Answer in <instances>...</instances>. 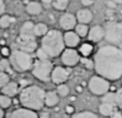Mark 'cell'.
I'll use <instances>...</instances> for the list:
<instances>
[{
	"mask_svg": "<svg viewBox=\"0 0 122 118\" xmlns=\"http://www.w3.org/2000/svg\"><path fill=\"white\" fill-rule=\"evenodd\" d=\"M102 103H107L116 106V95L115 92L108 91L103 95H102Z\"/></svg>",
	"mask_w": 122,
	"mask_h": 118,
	"instance_id": "21",
	"label": "cell"
},
{
	"mask_svg": "<svg viewBox=\"0 0 122 118\" xmlns=\"http://www.w3.org/2000/svg\"><path fill=\"white\" fill-rule=\"evenodd\" d=\"M10 68L11 64L7 59H2L0 61V71L7 73V71H10Z\"/></svg>",
	"mask_w": 122,
	"mask_h": 118,
	"instance_id": "33",
	"label": "cell"
},
{
	"mask_svg": "<svg viewBox=\"0 0 122 118\" xmlns=\"http://www.w3.org/2000/svg\"><path fill=\"white\" fill-rule=\"evenodd\" d=\"M110 87V81L98 74L92 76L88 82V88L90 91L95 95H103L109 91Z\"/></svg>",
	"mask_w": 122,
	"mask_h": 118,
	"instance_id": "7",
	"label": "cell"
},
{
	"mask_svg": "<svg viewBox=\"0 0 122 118\" xmlns=\"http://www.w3.org/2000/svg\"><path fill=\"white\" fill-rule=\"evenodd\" d=\"M112 1L117 4H122V0H112Z\"/></svg>",
	"mask_w": 122,
	"mask_h": 118,
	"instance_id": "44",
	"label": "cell"
},
{
	"mask_svg": "<svg viewBox=\"0 0 122 118\" xmlns=\"http://www.w3.org/2000/svg\"><path fill=\"white\" fill-rule=\"evenodd\" d=\"M115 107L112 104L107 103H101L99 107V111L100 114L103 117H111L115 112Z\"/></svg>",
	"mask_w": 122,
	"mask_h": 118,
	"instance_id": "18",
	"label": "cell"
},
{
	"mask_svg": "<svg viewBox=\"0 0 122 118\" xmlns=\"http://www.w3.org/2000/svg\"><path fill=\"white\" fill-rule=\"evenodd\" d=\"M104 29V38L110 45L120 44L122 41L121 24L114 21H109L106 23Z\"/></svg>",
	"mask_w": 122,
	"mask_h": 118,
	"instance_id": "6",
	"label": "cell"
},
{
	"mask_svg": "<svg viewBox=\"0 0 122 118\" xmlns=\"http://www.w3.org/2000/svg\"><path fill=\"white\" fill-rule=\"evenodd\" d=\"M11 104V97L5 95H0V108L1 109H7Z\"/></svg>",
	"mask_w": 122,
	"mask_h": 118,
	"instance_id": "28",
	"label": "cell"
},
{
	"mask_svg": "<svg viewBox=\"0 0 122 118\" xmlns=\"http://www.w3.org/2000/svg\"><path fill=\"white\" fill-rule=\"evenodd\" d=\"M64 41L65 46L74 49L80 44L81 37L74 31H67L64 34Z\"/></svg>",
	"mask_w": 122,
	"mask_h": 118,
	"instance_id": "13",
	"label": "cell"
},
{
	"mask_svg": "<svg viewBox=\"0 0 122 118\" xmlns=\"http://www.w3.org/2000/svg\"><path fill=\"white\" fill-rule=\"evenodd\" d=\"M81 3L85 7H89L94 3V0H81Z\"/></svg>",
	"mask_w": 122,
	"mask_h": 118,
	"instance_id": "37",
	"label": "cell"
},
{
	"mask_svg": "<svg viewBox=\"0 0 122 118\" xmlns=\"http://www.w3.org/2000/svg\"><path fill=\"white\" fill-rule=\"evenodd\" d=\"M94 15L93 12L88 8H83L77 11L76 15V19L79 23H82V24H86L90 23L93 20Z\"/></svg>",
	"mask_w": 122,
	"mask_h": 118,
	"instance_id": "14",
	"label": "cell"
},
{
	"mask_svg": "<svg viewBox=\"0 0 122 118\" xmlns=\"http://www.w3.org/2000/svg\"><path fill=\"white\" fill-rule=\"evenodd\" d=\"M60 102V97L56 91H48L45 95V104L48 107H54Z\"/></svg>",
	"mask_w": 122,
	"mask_h": 118,
	"instance_id": "16",
	"label": "cell"
},
{
	"mask_svg": "<svg viewBox=\"0 0 122 118\" xmlns=\"http://www.w3.org/2000/svg\"><path fill=\"white\" fill-rule=\"evenodd\" d=\"M75 32L80 37H85L88 35V32H89V27L86 24L77 23L75 27Z\"/></svg>",
	"mask_w": 122,
	"mask_h": 118,
	"instance_id": "22",
	"label": "cell"
},
{
	"mask_svg": "<svg viewBox=\"0 0 122 118\" xmlns=\"http://www.w3.org/2000/svg\"><path fill=\"white\" fill-rule=\"evenodd\" d=\"M46 92L38 86L25 87L20 94V101L25 109L33 111L40 110L45 104Z\"/></svg>",
	"mask_w": 122,
	"mask_h": 118,
	"instance_id": "2",
	"label": "cell"
},
{
	"mask_svg": "<svg viewBox=\"0 0 122 118\" xmlns=\"http://www.w3.org/2000/svg\"><path fill=\"white\" fill-rule=\"evenodd\" d=\"M16 42L20 48V50L25 51V52L30 53L37 49V41L35 40V35L20 34Z\"/></svg>",
	"mask_w": 122,
	"mask_h": 118,
	"instance_id": "8",
	"label": "cell"
},
{
	"mask_svg": "<svg viewBox=\"0 0 122 118\" xmlns=\"http://www.w3.org/2000/svg\"><path fill=\"white\" fill-rule=\"evenodd\" d=\"M37 57L39 60H44V59H49L48 55L46 54V53L42 50V48L38 49L37 50Z\"/></svg>",
	"mask_w": 122,
	"mask_h": 118,
	"instance_id": "34",
	"label": "cell"
},
{
	"mask_svg": "<svg viewBox=\"0 0 122 118\" xmlns=\"http://www.w3.org/2000/svg\"><path fill=\"white\" fill-rule=\"evenodd\" d=\"M70 92V89L68 87V86L65 83H62L60 84L57 86V92L59 96H61V97H66L67 95H68Z\"/></svg>",
	"mask_w": 122,
	"mask_h": 118,
	"instance_id": "27",
	"label": "cell"
},
{
	"mask_svg": "<svg viewBox=\"0 0 122 118\" xmlns=\"http://www.w3.org/2000/svg\"><path fill=\"white\" fill-rule=\"evenodd\" d=\"M10 82V77L7 73L0 71V88H3Z\"/></svg>",
	"mask_w": 122,
	"mask_h": 118,
	"instance_id": "30",
	"label": "cell"
},
{
	"mask_svg": "<svg viewBox=\"0 0 122 118\" xmlns=\"http://www.w3.org/2000/svg\"><path fill=\"white\" fill-rule=\"evenodd\" d=\"M116 95V106L122 110V87L119 88L115 92Z\"/></svg>",
	"mask_w": 122,
	"mask_h": 118,
	"instance_id": "31",
	"label": "cell"
},
{
	"mask_svg": "<svg viewBox=\"0 0 122 118\" xmlns=\"http://www.w3.org/2000/svg\"><path fill=\"white\" fill-rule=\"evenodd\" d=\"M80 54L75 49L68 48L61 54V61L65 66L72 67L77 65L80 62Z\"/></svg>",
	"mask_w": 122,
	"mask_h": 118,
	"instance_id": "9",
	"label": "cell"
},
{
	"mask_svg": "<svg viewBox=\"0 0 122 118\" xmlns=\"http://www.w3.org/2000/svg\"><path fill=\"white\" fill-rule=\"evenodd\" d=\"M33 27H34V24L30 21H27V22L24 23V24L20 28V34L34 35Z\"/></svg>",
	"mask_w": 122,
	"mask_h": 118,
	"instance_id": "25",
	"label": "cell"
},
{
	"mask_svg": "<svg viewBox=\"0 0 122 118\" xmlns=\"http://www.w3.org/2000/svg\"><path fill=\"white\" fill-rule=\"evenodd\" d=\"M117 3H114L112 0H109V1L107 2V7H108V9H111V10H113L117 7Z\"/></svg>",
	"mask_w": 122,
	"mask_h": 118,
	"instance_id": "35",
	"label": "cell"
},
{
	"mask_svg": "<svg viewBox=\"0 0 122 118\" xmlns=\"http://www.w3.org/2000/svg\"><path fill=\"white\" fill-rule=\"evenodd\" d=\"M11 23V18L8 15H3L0 17V27L3 28H7Z\"/></svg>",
	"mask_w": 122,
	"mask_h": 118,
	"instance_id": "29",
	"label": "cell"
},
{
	"mask_svg": "<svg viewBox=\"0 0 122 118\" xmlns=\"http://www.w3.org/2000/svg\"><path fill=\"white\" fill-rule=\"evenodd\" d=\"M66 113H72L74 112V109H73V107H72V106H70V105H68V106H67L66 107Z\"/></svg>",
	"mask_w": 122,
	"mask_h": 118,
	"instance_id": "39",
	"label": "cell"
},
{
	"mask_svg": "<svg viewBox=\"0 0 122 118\" xmlns=\"http://www.w3.org/2000/svg\"><path fill=\"white\" fill-rule=\"evenodd\" d=\"M94 69L98 75L108 81H117L122 76V50L117 45H105L94 56Z\"/></svg>",
	"mask_w": 122,
	"mask_h": 118,
	"instance_id": "1",
	"label": "cell"
},
{
	"mask_svg": "<svg viewBox=\"0 0 122 118\" xmlns=\"http://www.w3.org/2000/svg\"><path fill=\"white\" fill-rule=\"evenodd\" d=\"M2 92L3 93V95L12 97L18 92V85L15 82H9L7 85L2 88Z\"/></svg>",
	"mask_w": 122,
	"mask_h": 118,
	"instance_id": "17",
	"label": "cell"
},
{
	"mask_svg": "<svg viewBox=\"0 0 122 118\" xmlns=\"http://www.w3.org/2000/svg\"><path fill=\"white\" fill-rule=\"evenodd\" d=\"M72 118H99L97 114L90 111H82L72 115Z\"/></svg>",
	"mask_w": 122,
	"mask_h": 118,
	"instance_id": "26",
	"label": "cell"
},
{
	"mask_svg": "<svg viewBox=\"0 0 122 118\" xmlns=\"http://www.w3.org/2000/svg\"><path fill=\"white\" fill-rule=\"evenodd\" d=\"M10 64L16 71L25 72L33 66L32 56L20 50H14L10 55Z\"/></svg>",
	"mask_w": 122,
	"mask_h": 118,
	"instance_id": "4",
	"label": "cell"
},
{
	"mask_svg": "<svg viewBox=\"0 0 122 118\" xmlns=\"http://www.w3.org/2000/svg\"><path fill=\"white\" fill-rule=\"evenodd\" d=\"M88 40L93 43L100 42L104 38L103 27L100 25H94L89 30L88 32Z\"/></svg>",
	"mask_w": 122,
	"mask_h": 118,
	"instance_id": "12",
	"label": "cell"
},
{
	"mask_svg": "<svg viewBox=\"0 0 122 118\" xmlns=\"http://www.w3.org/2000/svg\"><path fill=\"white\" fill-rule=\"evenodd\" d=\"M111 118H122V113L119 111H115L111 116Z\"/></svg>",
	"mask_w": 122,
	"mask_h": 118,
	"instance_id": "38",
	"label": "cell"
},
{
	"mask_svg": "<svg viewBox=\"0 0 122 118\" xmlns=\"http://www.w3.org/2000/svg\"><path fill=\"white\" fill-rule=\"evenodd\" d=\"M40 118H50V116H49V114L47 113H43L41 115Z\"/></svg>",
	"mask_w": 122,
	"mask_h": 118,
	"instance_id": "41",
	"label": "cell"
},
{
	"mask_svg": "<svg viewBox=\"0 0 122 118\" xmlns=\"http://www.w3.org/2000/svg\"><path fill=\"white\" fill-rule=\"evenodd\" d=\"M26 11L30 15H39L42 11V7L38 2H30L26 6Z\"/></svg>",
	"mask_w": 122,
	"mask_h": 118,
	"instance_id": "19",
	"label": "cell"
},
{
	"mask_svg": "<svg viewBox=\"0 0 122 118\" xmlns=\"http://www.w3.org/2000/svg\"><path fill=\"white\" fill-rule=\"evenodd\" d=\"M60 27L65 31H72L77 24L76 16L71 13H65L61 15L60 19Z\"/></svg>",
	"mask_w": 122,
	"mask_h": 118,
	"instance_id": "11",
	"label": "cell"
},
{
	"mask_svg": "<svg viewBox=\"0 0 122 118\" xmlns=\"http://www.w3.org/2000/svg\"><path fill=\"white\" fill-rule=\"evenodd\" d=\"M70 76V73L67 69L62 67V66H56L53 68L51 74V79L56 84H62L64 83L68 79Z\"/></svg>",
	"mask_w": 122,
	"mask_h": 118,
	"instance_id": "10",
	"label": "cell"
},
{
	"mask_svg": "<svg viewBox=\"0 0 122 118\" xmlns=\"http://www.w3.org/2000/svg\"><path fill=\"white\" fill-rule=\"evenodd\" d=\"M4 11H5V5L4 3H3V4L0 5V15H3L4 13Z\"/></svg>",
	"mask_w": 122,
	"mask_h": 118,
	"instance_id": "40",
	"label": "cell"
},
{
	"mask_svg": "<svg viewBox=\"0 0 122 118\" xmlns=\"http://www.w3.org/2000/svg\"><path fill=\"white\" fill-rule=\"evenodd\" d=\"M3 0H0V5L3 4Z\"/></svg>",
	"mask_w": 122,
	"mask_h": 118,
	"instance_id": "45",
	"label": "cell"
},
{
	"mask_svg": "<svg viewBox=\"0 0 122 118\" xmlns=\"http://www.w3.org/2000/svg\"><path fill=\"white\" fill-rule=\"evenodd\" d=\"M47 32H48V27H47V26L45 23H37L36 25H34L33 32H34L35 36H43L46 34Z\"/></svg>",
	"mask_w": 122,
	"mask_h": 118,
	"instance_id": "20",
	"label": "cell"
},
{
	"mask_svg": "<svg viewBox=\"0 0 122 118\" xmlns=\"http://www.w3.org/2000/svg\"><path fill=\"white\" fill-rule=\"evenodd\" d=\"M80 62L83 64V66L86 69H89V70L94 69V62H93V60H91V59L83 57V58H81L80 59Z\"/></svg>",
	"mask_w": 122,
	"mask_h": 118,
	"instance_id": "32",
	"label": "cell"
},
{
	"mask_svg": "<svg viewBox=\"0 0 122 118\" xmlns=\"http://www.w3.org/2000/svg\"><path fill=\"white\" fill-rule=\"evenodd\" d=\"M3 116H4V113H3V109L0 108V118H3Z\"/></svg>",
	"mask_w": 122,
	"mask_h": 118,
	"instance_id": "43",
	"label": "cell"
},
{
	"mask_svg": "<svg viewBox=\"0 0 122 118\" xmlns=\"http://www.w3.org/2000/svg\"><path fill=\"white\" fill-rule=\"evenodd\" d=\"M53 70V64L50 59L38 60L35 62L32 69L33 75L40 81L48 82L51 79V74Z\"/></svg>",
	"mask_w": 122,
	"mask_h": 118,
	"instance_id": "5",
	"label": "cell"
},
{
	"mask_svg": "<svg viewBox=\"0 0 122 118\" xmlns=\"http://www.w3.org/2000/svg\"><path fill=\"white\" fill-rule=\"evenodd\" d=\"M42 2L44 3H51L53 2V0H42Z\"/></svg>",
	"mask_w": 122,
	"mask_h": 118,
	"instance_id": "42",
	"label": "cell"
},
{
	"mask_svg": "<svg viewBox=\"0 0 122 118\" xmlns=\"http://www.w3.org/2000/svg\"><path fill=\"white\" fill-rule=\"evenodd\" d=\"M63 33L56 29H52L46 32L42 39V49L49 58H56L65 50Z\"/></svg>",
	"mask_w": 122,
	"mask_h": 118,
	"instance_id": "3",
	"label": "cell"
},
{
	"mask_svg": "<svg viewBox=\"0 0 122 118\" xmlns=\"http://www.w3.org/2000/svg\"><path fill=\"white\" fill-rule=\"evenodd\" d=\"M52 6L58 11H64L67 9L69 3V0H53Z\"/></svg>",
	"mask_w": 122,
	"mask_h": 118,
	"instance_id": "24",
	"label": "cell"
},
{
	"mask_svg": "<svg viewBox=\"0 0 122 118\" xmlns=\"http://www.w3.org/2000/svg\"><path fill=\"white\" fill-rule=\"evenodd\" d=\"M94 50V47L90 43H84L80 47V53L85 58H88L92 54Z\"/></svg>",
	"mask_w": 122,
	"mask_h": 118,
	"instance_id": "23",
	"label": "cell"
},
{
	"mask_svg": "<svg viewBox=\"0 0 122 118\" xmlns=\"http://www.w3.org/2000/svg\"><path fill=\"white\" fill-rule=\"evenodd\" d=\"M121 82H122V76H121Z\"/></svg>",
	"mask_w": 122,
	"mask_h": 118,
	"instance_id": "46",
	"label": "cell"
},
{
	"mask_svg": "<svg viewBox=\"0 0 122 118\" xmlns=\"http://www.w3.org/2000/svg\"><path fill=\"white\" fill-rule=\"evenodd\" d=\"M1 54L4 57H7L10 55V51H9V49L7 48V47H3L1 49Z\"/></svg>",
	"mask_w": 122,
	"mask_h": 118,
	"instance_id": "36",
	"label": "cell"
},
{
	"mask_svg": "<svg viewBox=\"0 0 122 118\" xmlns=\"http://www.w3.org/2000/svg\"><path fill=\"white\" fill-rule=\"evenodd\" d=\"M9 118H38V116L33 110L24 108L13 111L9 116Z\"/></svg>",
	"mask_w": 122,
	"mask_h": 118,
	"instance_id": "15",
	"label": "cell"
}]
</instances>
